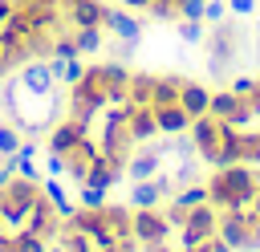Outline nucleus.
Returning a JSON list of instances; mask_svg holds the SVG:
<instances>
[{
	"label": "nucleus",
	"instance_id": "f257e3e1",
	"mask_svg": "<svg viewBox=\"0 0 260 252\" xmlns=\"http://www.w3.org/2000/svg\"><path fill=\"white\" fill-rule=\"evenodd\" d=\"M211 191V203L223 207V211H248L252 199H256V171L248 163H232V167H219L207 183Z\"/></svg>",
	"mask_w": 260,
	"mask_h": 252
},
{
	"label": "nucleus",
	"instance_id": "f03ea898",
	"mask_svg": "<svg viewBox=\"0 0 260 252\" xmlns=\"http://www.w3.org/2000/svg\"><path fill=\"white\" fill-rule=\"evenodd\" d=\"M106 154H118V159H130L134 150V138H130V122H126V106H118L114 114H106V126H102V142H98Z\"/></svg>",
	"mask_w": 260,
	"mask_h": 252
},
{
	"label": "nucleus",
	"instance_id": "7ed1b4c3",
	"mask_svg": "<svg viewBox=\"0 0 260 252\" xmlns=\"http://www.w3.org/2000/svg\"><path fill=\"white\" fill-rule=\"evenodd\" d=\"M215 232H219V215H215L207 203H199V207H191V211H187V224H183V248L207 244Z\"/></svg>",
	"mask_w": 260,
	"mask_h": 252
},
{
	"label": "nucleus",
	"instance_id": "20e7f679",
	"mask_svg": "<svg viewBox=\"0 0 260 252\" xmlns=\"http://www.w3.org/2000/svg\"><path fill=\"white\" fill-rule=\"evenodd\" d=\"M130 232H134L138 244H158V240L171 236V224L158 207H138V215H130Z\"/></svg>",
	"mask_w": 260,
	"mask_h": 252
},
{
	"label": "nucleus",
	"instance_id": "39448f33",
	"mask_svg": "<svg viewBox=\"0 0 260 252\" xmlns=\"http://www.w3.org/2000/svg\"><path fill=\"white\" fill-rule=\"evenodd\" d=\"M61 12H65V24L69 28H106L110 4L106 0H81V4H69Z\"/></svg>",
	"mask_w": 260,
	"mask_h": 252
},
{
	"label": "nucleus",
	"instance_id": "423d86ee",
	"mask_svg": "<svg viewBox=\"0 0 260 252\" xmlns=\"http://www.w3.org/2000/svg\"><path fill=\"white\" fill-rule=\"evenodd\" d=\"M85 134H89V122H77V118L53 122V130H49V150H53V154H69Z\"/></svg>",
	"mask_w": 260,
	"mask_h": 252
},
{
	"label": "nucleus",
	"instance_id": "0eeeda50",
	"mask_svg": "<svg viewBox=\"0 0 260 252\" xmlns=\"http://www.w3.org/2000/svg\"><path fill=\"white\" fill-rule=\"evenodd\" d=\"M219 130H223V122H219L215 114H199V118H191V142H195L199 159H207V154L219 146Z\"/></svg>",
	"mask_w": 260,
	"mask_h": 252
},
{
	"label": "nucleus",
	"instance_id": "6e6552de",
	"mask_svg": "<svg viewBox=\"0 0 260 252\" xmlns=\"http://www.w3.org/2000/svg\"><path fill=\"white\" fill-rule=\"evenodd\" d=\"M154 122H158V134H187L191 130V114L179 106V102H171V106H154Z\"/></svg>",
	"mask_w": 260,
	"mask_h": 252
},
{
	"label": "nucleus",
	"instance_id": "1a4fd4ad",
	"mask_svg": "<svg viewBox=\"0 0 260 252\" xmlns=\"http://www.w3.org/2000/svg\"><path fill=\"white\" fill-rule=\"evenodd\" d=\"M106 28H110L118 41H134V45H138V37H142V20H138L130 8H110Z\"/></svg>",
	"mask_w": 260,
	"mask_h": 252
},
{
	"label": "nucleus",
	"instance_id": "9d476101",
	"mask_svg": "<svg viewBox=\"0 0 260 252\" xmlns=\"http://www.w3.org/2000/svg\"><path fill=\"white\" fill-rule=\"evenodd\" d=\"M179 106H183L191 118H199V114H207V106H211V89H207L203 81H191V77H183V89H179Z\"/></svg>",
	"mask_w": 260,
	"mask_h": 252
},
{
	"label": "nucleus",
	"instance_id": "9b49d317",
	"mask_svg": "<svg viewBox=\"0 0 260 252\" xmlns=\"http://www.w3.org/2000/svg\"><path fill=\"white\" fill-rule=\"evenodd\" d=\"M126 122H130V138H134V142H146V138L158 134L154 106H126Z\"/></svg>",
	"mask_w": 260,
	"mask_h": 252
},
{
	"label": "nucleus",
	"instance_id": "f8f14e48",
	"mask_svg": "<svg viewBox=\"0 0 260 252\" xmlns=\"http://www.w3.org/2000/svg\"><path fill=\"white\" fill-rule=\"evenodd\" d=\"M158 163H162V154H158L154 146H146V150L130 154V159H126V175H130V183H138V179H150V175H158Z\"/></svg>",
	"mask_w": 260,
	"mask_h": 252
},
{
	"label": "nucleus",
	"instance_id": "ddd939ff",
	"mask_svg": "<svg viewBox=\"0 0 260 252\" xmlns=\"http://www.w3.org/2000/svg\"><path fill=\"white\" fill-rule=\"evenodd\" d=\"M126 106H154V73H130Z\"/></svg>",
	"mask_w": 260,
	"mask_h": 252
},
{
	"label": "nucleus",
	"instance_id": "4468645a",
	"mask_svg": "<svg viewBox=\"0 0 260 252\" xmlns=\"http://www.w3.org/2000/svg\"><path fill=\"white\" fill-rule=\"evenodd\" d=\"M179 89H183V77H175V73H154V106L179 102Z\"/></svg>",
	"mask_w": 260,
	"mask_h": 252
},
{
	"label": "nucleus",
	"instance_id": "2eb2a0df",
	"mask_svg": "<svg viewBox=\"0 0 260 252\" xmlns=\"http://www.w3.org/2000/svg\"><path fill=\"white\" fill-rule=\"evenodd\" d=\"M73 41H77V53H102L106 49V33L102 28H73Z\"/></svg>",
	"mask_w": 260,
	"mask_h": 252
},
{
	"label": "nucleus",
	"instance_id": "dca6fc26",
	"mask_svg": "<svg viewBox=\"0 0 260 252\" xmlns=\"http://www.w3.org/2000/svg\"><path fill=\"white\" fill-rule=\"evenodd\" d=\"M175 203L191 211V207H199V203H211V191H207L203 183H191V187H183V191L175 195Z\"/></svg>",
	"mask_w": 260,
	"mask_h": 252
},
{
	"label": "nucleus",
	"instance_id": "f3484780",
	"mask_svg": "<svg viewBox=\"0 0 260 252\" xmlns=\"http://www.w3.org/2000/svg\"><path fill=\"white\" fill-rule=\"evenodd\" d=\"M175 33L183 45H203L207 33H203V20H175Z\"/></svg>",
	"mask_w": 260,
	"mask_h": 252
},
{
	"label": "nucleus",
	"instance_id": "a211bd4d",
	"mask_svg": "<svg viewBox=\"0 0 260 252\" xmlns=\"http://www.w3.org/2000/svg\"><path fill=\"white\" fill-rule=\"evenodd\" d=\"M77 207H89V211H98V207H106V187H93V183H81V191H77Z\"/></svg>",
	"mask_w": 260,
	"mask_h": 252
},
{
	"label": "nucleus",
	"instance_id": "6ab92c4d",
	"mask_svg": "<svg viewBox=\"0 0 260 252\" xmlns=\"http://www.w3.org/2000/svg\"><path fill=\"white\" fill-rule=\"evenodd\" d=\"M175 183H183V187L199 183V159H195V154H191V159H179V167H175Z\"/></svg>",
	"mask_w": 260,
	"mask_h": 252
},
{
	"label": "nucleus",
	"instance_id": "aec40b11",
	"mask_svg": "<svg viewBox=\"0 0 260 252\" xmlns=\"http://www.w3.org/2000/svg\"><path fill=\"white\" fill-rule=\"evenodd\" d=\"M16 146H20V130H16L12 122H0V154H4V159H12V154H16Z\"/></svg>",
	"mask_w": 260,
	"mask_h": 252
},
{
	"label": "nucleus",
	"instance_id": "412c9836",
	"mask_svg": "<svg viewBox=\"0 0 260 252\" xmlns=\"http://www.w3.org/2000/svg\"><path fill=\"white\" fill-rule=\"evenodd\" d=\"M146 16H150V20H179V4H175V0H150Z\"/></svg>",
	"mask_w": 260,
	"mask_h": 252
},
{
	"label": "nucleus",
	"instance_id": "4be33fe9",
	"mask_svg": "<svg viewBox=\"0 0 260 252\" xmlns=\"http://www.w3.org/2000/svg\"><path fill=\"white\" fill-rule=\"evenodd\" d=\"M81 73H85V65H81V57H69V61H65V69H61V77H57V81H61V85H65V89H69V85H77V81H81Z\"/></svg>",
	"mask_w": 260,
	"mask_h": 252
},
{
	"label": "nucleus",
	"instance_id": "5701e85b",
	"mask_svg": "<svg viewBox=\"0 0 260 252\" xmlns=\"http://www.w3.org/2000/svg\"><path fill=\"white\" fill-rule=\"evenodd\" d=\"M207 12V0H183L179 4V20H203Z\"/></svg>",
	"mask_w": 260,
	"mask_h": 252
},
{
	"label": "nucleus",
	"instance_id": "b1692460",
	"mask_svg": "<svg viewBox=\"0 0 260 252\" xmlns=\"http://www.w3.org/2000/svg\"><path fill=\"white\" fill-rule=\"evenodd\" d=\"M244 163H260V134L244 130Z\"/></svg>",
	"mask_w": 260,
	"mask_h": 252
},
{
	"label": "nucleus",
	"instance_id": "393cba45",
	"mask_svg": "<svg viewBox=\"0 0 260 252\" xmlns=\"http://www.w3.org/2000/svg\"><path fill=\"white\" fill-rule=\"evenodd\" d=\"M223 16H228V4H223V0H207V12H203V20H207V24H219Z\"/></svg>",
	"mask_w": 260,
	"mask_h": 252
},
{
	"label": "nucleus",
	"instance_id": "a878e982",
	"mask_svg": "<svg viewBox=\"0 0 260 252\" xmlns=\"http://www.w3.org/2000/svg\"><path fill=\"white\" fill-rule=\"evenodd\" d=\"M45 175H53V179L65 175V154H53V150H49V159H45Z\"/></svg>",
	"mask_w": 260,
	"mask_h": 252
},
{
	"label": "nucleus",
	"instance_id": "bb28decb",
	"mask_svg": "<svg viewBox=\"0 0 260 252\" xmlns=\"http://www.w3.org/2000/svg\"><path fill=\"white\" fill-rule=\"evenodd\" d=\"M16 175H24V179H41L37 159H16Z\"/></svg>",
	"mask_w": 260,
	"mask_h": 252
},
{
	"label": "nucleus",
	"instance_id": "cd10ccee",
	"mask_svg": "<svg viewBox=\"0 0 260 252\" xmlns=\"http://www.w3.org/2000/svg\"><path fill=\"white\" fill-rule=\"evenodd\" d=\"M228 89H232V93H240V98H248V93L256 89V77H236V81H232Z\"/></svg>",
	"mask_w": 260,
	"mask_h": 252
},
{
	"label": "nucleus",
	"instance_id": "c85d7f7f",
	"mask_svg": "<svg viewBox=\"0 0 260 252\" xmlns=\"http://www.w3.org/2000/svg\"><path fill=\"white\" fill-rule=\"evenodd\" d=\"M167 224H171V228H183V224H187V207L171 203V207H167Z\"/></svg>",
	"mask_w": 260,
	"mask_h": 252
},
{
	"label": "nucleus",
	"instance_id": "c756f323",
	"mask_svg": "<svg viewBox=\"0 0 260 252\" xmlns=\"http://www.w3.org/2000/svg\"><path fill=\"white\" fill-rule=\"evenodd\" d=\"M228 8H232L236 16H252V12H256V0H228Z\"/></svg>",
	"mask_w": 260,
	"mask_h": 252
},
{
	"label": "nucleus",
	"instance_id": "7c9ffc66",
	"mask_svg": "<svg viewBox=\"0 0 260 252\" xmlns=\"http://www.w3.org/2000/svg\"><path fill=\"white\" fill-rule=\"evenodd\" d=\"M16 159H37V142H20L16 146Z\"/></svg>",
	"mask_w": 260,
	"mask_h": 252
},
{
	"label": "nucleus",
	"instance_id": "2f4dec72",
	"mask_svg": "<svg viewBox=\"0 0 260 252\" xmlns=\"http://www.w3.org/2000/svg\"><path fill=\"white\" fill-rule=\"evenodd\" d=\"M122 8H130V12H146L150 8V0H118Z\"/></svg>",
	"mask_w": 260,
	"mask_h": 252
},
{
	"label": "nucleus",
	"instance_id": "473e14b6",
	"mask_svg": "<svg viewBox=\"0 0 260 252\" xmlns=\"http://www.w3.org/2000/svg\"><path fill=\"white\" fill-rule=\"evenodd\" d=\"M142 252H175V248H167V240H158V244H138Z\"/></svg>",
	"mask_w": 260,
	"mask_h": 252
},
{
	"label": "nucleus",
	"instance_id": "72a5a7b5",
	"mask_svg": "<svg viewBox=\"0 0 260 252\" xmlns=\"http://www.w3.org/2000/svg\"><path fill=\"white\" fill-rule=\"evenodd\" d=\"M207 248H211V252H232V248H228L219 236H211V240H207Z\"/></svg>",
	"mask_w": 260,
	"mask_h": 252
},
{
	"label": "nucleus",
	"instance_id": "f704fd0d",
	"mask_svg": "<svg viewBox=\"0 0 260 252\" xmlns=\"http://www.w3.org/2000/svg\"><path fill=\"white\" fill-rule=\"evenodd\" d=\"M0 252H20V244L16 240H0Z\"/></svg>",
	"mask_w": 260,
	"mask_h": 252
},
{
	"label": "nucleus",
	"instance_id": "c9c22d12",
	"mask_svg": "<svg viewBox=\"0 0 260 252\" xmlns=\"http://www.w3.org/2000/svg\"><path fill=\"white\" fill-rule=\"evenodd\" d=\"M69 4H81V0H61V8H69Z\"/></svg>",
	"mask_w": 260,
	"mask_h": 252
},
{
	"label": "nucleus",
	"instance_id": "e433bc0d",
	"mask_svg": "<svg viewBox=\"0 0 260 252\" xmlns=\"http://www.w3.org/2000/svg\"><path fill=\"white\" fill-rule=\"evenodd\" d=\"M256 191H260V175H256Z\"/></svg>",
	"mask_w": 260,
	"mask_h": 252
},
{
	"label": "nucleus",
	"instance_id": "4c0bfd02",
	"mask_svg": "<svg viewBox=\"0 0 260 252\" xmlns=\"http://www.w3.org/2000/svg\"><path fill=\"white\" fill-rule=\"evenodd\" d=\"M175 4H183V0H175Z\"/></svg>",
	"mask_w": 260,
	"mask_h": 252
},
{
	"label": "nucleus",
	"instance_id": "58836bf2",
	"mask_svg": "<svg viewBox=\"0 0 260 252\" xmlns=\"http://www.w3.org/2000/svg\"><path fill=\"white\" fill-rule=\"evenodd\" d=\"M110 252H114V248H110Z\"/></svg>",
	"mask_w": 260,
	"mask_h": 252
}]
</instances>
